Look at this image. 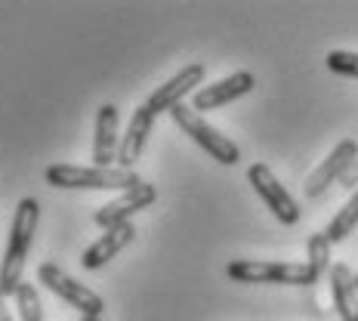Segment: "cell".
I'll list each match as a JSON object with an SVG mask.
<instances>
[{
	"label": "cell",
	"instance_id": "cell-1",
	"mask_svg": "<svg viewBox=\"0 0 358 321\" xmlns=\"http://www.w3.org/2000/svg\"><path fill=\"white\" fill-rule=\"evenodd\" d=\"M41 226V204L37 198H22L16 213H13V226H10V241H6V253L0 259V294L3 297H16L25 272V257L31 250L34 232Z\"/></svg>",
	"mask_w": 358,
	"mask_h": 321
},
{
	"label": "cell",
	"instance_id": "cell-2",
	"mask_svg": "<svg viewBox=\"0 0 358 321\" xmlns=\"http://www.w3.org/2000/svg\"><path fill=\"white\" fill-rule=\"evenodd\" d=\"M43 179L53 189H106V192H127L143 183L133 170L124 167H78V164H50Z\"/></svg>",
	"mask_w": 358,
	"mask_h": 321
},
{
	"label": "cell",
	"instance_id": "cell-3",
	"mask_svg": "<svg viewBox=\"0 0 358 321\" xmlns=\"http://www.w3.org/2000/svg\"><path fill=\"white\" fill-rule=\"evenodd\" d=\"M226 275L238 285H315V275L306 263L281 259H232Z\"/></svg>",
	"mask_w": 358,
	"mask_h": 321
},
{
	"label": "cell",
	"instance_id": "cell-4",
	"mask_svg": "<svg viewBox=\"0 0 358 321\" xmlns=\"http://www.w3.org/2000/svg\"><path fill=\"white\" fill-rule=\"evenodd\" d=\"M170 117H173L179 130H182L185 136H192V143H198L213 161L226 164V167H232V164L241 161V148H238L229 136H222L213 124H207L204 117H201L198 111H192L189 106H176L170 111Z\"/></svg>",
	"mask_w": 358,
	"mask_h": 321
},
{
	"label": "cell",
	"instance_id": "cell-5",
	"mask_svg": "<svg viewBox=\"0 0 358 321\" xmlns=\"http://www.w3.org/2000/svg\"><path fill=\"white\" fill-rule=\"evenodd\" d=\"M37 285H43L47 290H53L59 300H65L71 309H78L80 315L102 318V312H106V300H102V297L96 294L93 287L74 281L71 275L62 272L56 263H41V266H37Z\"/></svg>",
	"mask_w": 358,
	"mask_h": 321
},
{
	"label": "cell",
	"instance_id": "cell-6",
	"mask_svg": "<svg viewBox=\"0 0 358 321\" xmlns=\"http://www.w3.org/2000/svg\"><path fill=\"white\" fill-rule=\"evenodd\" d=\"M248 183L253 185V192L263 198V204L275 213V220H278L281 226H296V222H300V204H296L294 195L278 183V176H275L266 164H250Z\"/></svg>",
	"mask_w": 358,
	"mask_h": 321
},
{
	"label": "cell",
	"instance_id": "cell-7",
	"mask_svg": "<svg viewBox=\"0 0 358 321\" xmlns=\"http://www.w3.org/2000/svg\"><path fill=\"white\" fill-rule=\"evenodd\" d=\"M155 201H158V189H155L152 183H139L136 189H127V192H121L117 198H111L108 204H102L99 211L93 213V222L102 229V232H106V229H111V226L130 222L139 211L152 207Z\"/></svg>",
	"mask_w": 358,
	"mask_h": 321
},
{
	"label": "cell",
	"instance_id": "cell-8",
	"mask_svg": "<svg viewBox=\"0 0 358 321\" xmlns=\"http://www.w3.org/2000/svg\"><path fill=\"white\" fill-rule=\"evenodd\" d=\"M204 62H192V65H185V69H179L173 78L167 80V84H161L158 90H155L152 96H148V102L145 106L152 108V115L158 117L161 111H173L176 106H182V99L192 93V90H201V80H204Z\"/></svg>",
	"mask_w": 358,
	"mask_h": 321
},
{
	"label": "cell",
	"instance_id": "cell-9",
	"mask_svg": "<svg viewBox=\"0 0 358 321\" xmlns=\"http://www.w3.org/2000/svg\"><path fill=\"white\" fill-rule=\"evenodd\" d=\"M355 158H358V143H355V139H343V143L334 145V148H331V155H327V158L309 173V179H306V185H303L306 198H318V195H324L327 185L340 183L343 173H346V170L352 167V161H355Z\"/></svg>",
	"mask_w": 358,
	"mask_h": 321
},
{
	"label": "cell",
	"instance_id": "cell-10",
	"mask_svg": "<svg viewBox=\"0 0 358 321\" xmlns=\"http://www.w3.org/2000/svg\"><path fill=\"white\" fill-rule=\"evenodd\" d=\"M253 87H257V78H253L250 71H235L210 87H201L198 93L192 96V111H198V115L201 111H216V108L229 106V102L241 99V96H248Z\"/></svg>",
	"mask_w": 358,
	"mask_h": 321
},
{
	"label": "cell",
	"instance_id": "cell-11",
	"mask_svg": "<svg viewBox=\"0 0 358 321\" xmlns=\"http://www.w3.org/2000/svg\"><path fill=\"white\" fill-rule=\"evenodd\" d=\"M117 127H121V115H117V106L106 102V106L96 111L93 167H111V164L117 161V148H121V139H117Z\"/></svg>",
	"mask_w": 358,
	"mask_h": 321
},
{
	"label": "cell",
	"instance_id": "cell-12",
	"mask_svg": "<svg viewBox=\"0 0 358 321\" xmlns=\"http://www.w3.org/2000/svg\"><path fill=\"white\" fill-rule=\"evenodd\" d=\"M133 238H136V226H133V222H121V226L106 229V232H102L84 250V257H80V266H84L87 272H93V269H102L108 259H115L117 253H121L127 244L133 241Z\"/></svg>",
	"mask_w": 358,
	"mask_h": 321
},
{
	"label": "cell",
	"instance_id": "cell-13",
	"mask_svg": "<svg viewBox=\"0 0 358 321\" xmlns=\"http://www.w3.org/2000/svg\"><path fill=\"white\" fill-rule=\"evenodd\" d=\"M152 127H155L152 108H148V106H139L136 111H133L130 124H127V130H124V136H121V148H117V164H121L124 170H133V164L143 158Z\"/></svg>",
	"mask_w": 358,
	"mask_h": 321
},
{
	"label": "cell",
	"instance_id": "cell-14",
	"mask_svg": "<svg viewBox=\"0 0 358 321\" xmlns=\"http://www.w3.org/2000/svg\"><path fill=\"white\" fill-rule=\"evenodd\" d=\"M331 297L334 309L340 321H358V287H355V272L346 263L331 266Z\"/></svg>",
	"mask_w": 358,
	"mask_h": 321
},
{
	"label": "cell",
	"instance_id": "cell-15",
	"mask_svg": "<svg viewBox=\"0 0 358 321\" xmlns=\"http://www.w3.org/2000/svg\"><path fill=\"white\" fill-rule=\"evenodd\" d=\"M355 226H358V189L349 195V201L337 211V216L327 222L324 235H327V241H331V244H340V241H346V238L355 232Z\"/></svg>",
	"mask_w": 358,
	"mask_h": 321
},
{
	"label": "cell",
	"instance_id": "cell-16",
	"mask_svg": "<svg viewBox=\"0 0 358 321\" xmlns=\"http://www.w3.org/2000/svg\"><path fill=\"white\" fill-rule=\"evenodd\" d=\"M13 300H16V309H19V321H47L43 318L41 294H37V287L31 281H22Z\"/></svg>",
	"mask_w": 358,
	"mask_h": 321
},
{
	"label": "cell",
	"instance_id": "cell-17",
	"mask_svg": "<svg viewBox=\"0 0 358 321\" xmlns=\"http://www.w3.org/2000/svg\"><path fill=\"white\" fill-rule=\"evenodd\" d=\"M306 266L312 269V275H315V281L322 278V275H331V241H327L324 232H315L309 238V259H306Z\"/></svg>",
	"mask_w": 358,
	"mask_h": 321
},
{
	"label": "cell",
	"instance_id": "cell-18",
	"mask_svg": "<svg viewBox=\"0 0 358 321\" xmlns=\"http://www.w3.org/2000/svg\"><path fill=\"white\" fill-rule=\"evenodd\" d=\"M324 65L334 74H343V78H355L358 80V53H349V50H331L324 59Z\"/></svg>",
	"mask_w": 358,
	"mask_h": 321
},
{
	"label": "cell",
	"instance_id": "cell-19",
	"mask_svg": "<svg viewBox=\"0 0 358 321\" xmlns=\"http://www.w3.org/2000/svg\"><path fill=\"white\" fill-rule=\"evenodd\" d=\"M340 185H346V189H358V158L352 161V167L346 170V173H343V179H340Z\"/></svg>",
	"mask_w": 358,
	"mask_h": 321
},
{
	"label": "cell",
	"instance_id": "cell-20",
	"mask_svg": "<svg viewBox=\"0 0 358 321\" xmlns=\"http://www.w3.org/2000/svg\"><path fill=\"white\" fill-rule=\"evenodd\" d=\"M0 321H16V315H13V309L6 306V297L0 294Z\"/></svg>",
	"mask_w": 358,
	"mask_h": 321
},
{
	"label": "cell",
	"instance_id": "cell-21",
	"mask_svg": "<svg viewBox=\"0 0 358 321\" xmlns=\"http://www.w3.org/2000/svg\"><path fill=\"white\" fill-rule=\"evenodd\" d=\"M80 321H102V318H93V315H80Z\"/></svg>",
	"mask_w": 358,
	"mask_h": 321
},
{
	"label": "cell",
	"instance_id": "cell-22",
	"mask_svg": "<svg viewBox=\"0 0 358 321\" xmlns=\"http://www.w3.org/2000/svg\"><path fill=\"white\" fill-rule=\"evenodd\" d=\"M355 287H358V272H355Z\"/></svg>",
	"mask_w": 358,
	"mask_h": 321
}]
</instances>
